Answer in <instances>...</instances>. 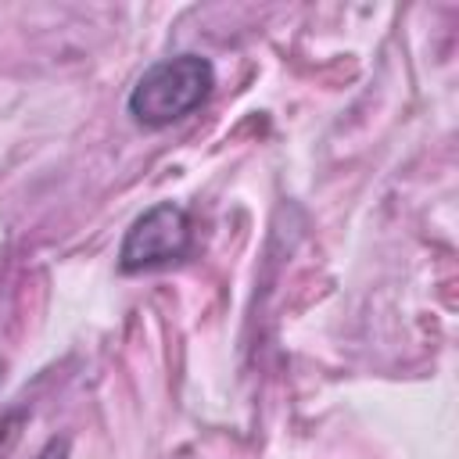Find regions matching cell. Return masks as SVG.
Wrapping results in <instances>:
<instances>
[{
    "mask_svg": "<svg viewBox=\"0 0 459 459\" xmlns=\"http://www.w3.org/2000/svg\"><path fill=\"white\" fill-rule=\"evenodd\" d=\"M186 251H190V215L179 204L161 201L126 230V240L118 247V269L122 273L158 269L179 262Z\"/></svg>",
    "mask_w": 459,
    "mask_h": 459,
    "instance_id": "2",
    "label": "cell"
},
{
    "mask_svg": "<svg viewBox=\"0 0 459 459\" xmlns=\"http://www.w3.org/2000/svg\"><path fill=\"white\" fill-rule=\"evenodd\" d=\"M25 423H29V409H14V412L0 416V459H7L14 452V445L22 441Z\"/></svg>",
    "mask_w": 459,
    "mask_h": 459,
    "instance_id": "3",
    "label": "cell"
},
{
    "mask_svg": "<svg viewBox=\"0 0 459 459\" xmlns=\"http://www.w3.org/2000/svg\"><path fill=\"white\" fill-rule=\"evenodd\" d=\"M212 86H215V68L208 57L176 54V57L151 65L136 79L126 108L140 126L165 129V126L179 122L183 115H190L212 93Z\"/></svg>",
    "mask_w": 459,
    "mask_h": 459,
    "instance_id": "1",
    "label": "cell"
},
{
    "mask_svg": "<svg viewBox=\"0 0 459 459\" xmlns=\"http://www.w3.org/2000/svg\"><path fill=\"white\" fill-rule=\"evenodd\" d=\"M68 448H72V445H68V437H50L36 459H68Z\"/></svg>",
    "mask_w": 459,
    "mask_h": 459,
    "instance_id": "4",
    "label": "cell"
}]
</instances>
